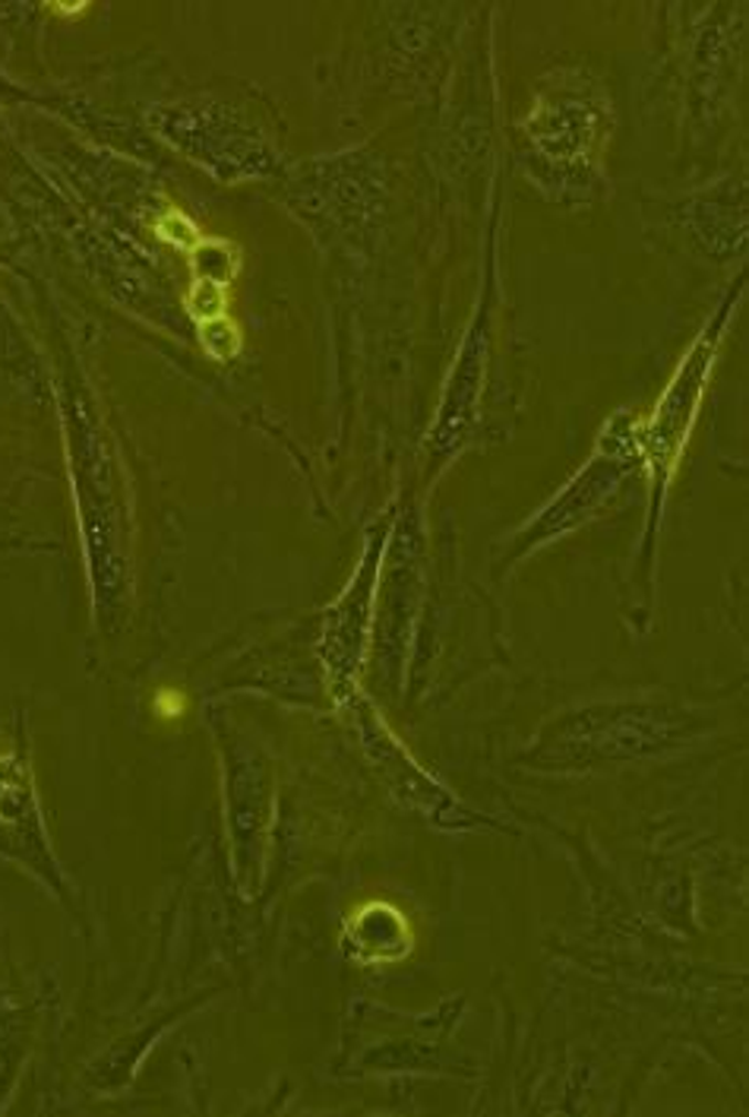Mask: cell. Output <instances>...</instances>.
Here are the masks:
<instances>
[{
  "instance_id": "cell-5",
  "label": "cell",
  "mask_w": 749,
  "mask_h": 1117,
  "mask_svg": "<svg viewBox=\"0 0 749 1117\" xmlns=\"http://www.w3.org/2000/svg\"><path fill=\"white\" fill-rule=\"evenodd\" d=\"M188 693L178 688H159L152 696V710L159 719H181L188 713Z\"/></svg>"
},
{
  "instance_id": "cell-3",
  "label": "cell",
  "mask_w": 749,
  "mask_h": 1117,
  "mask_svg": "<svg viewBox=\"0 0 749 1117\" xmlns=\"http://www.w3.org/2000/svg\"><path fill=\"white\" fill-rule=\"evenodd\" d=\"M200 345H203V352L212 361H232L240 352V345H244V333H240V327H237L235 320L225 313V317H215L210 323H200Z\"/></svg>"
},
{
  "instance_id": "cell-6",
  "label": "cell",
  "mask_w": 749,
  "mask_h": 1117,
  "mask_svg": "<svg viewBox=\"0 0 749 1117\" xmlns=\"http://www.w3.org/2000/svg\"><path fill=\"white\" fill-rule=\"evenodd\" d=\"M86 10H89V3H83V0L79 3H67V0L64 3H51V13H57V17H83Z\"/></svg>"
},
{
  "instance_id": "cell-2",
  "label": "cell",
  "mask_w": 749,
  "mask_h": 1117,
  "mask_svg": "<svg viewBox=\"0 0 749 1117\" xmlns=\"http://www.w3.org/2000/svg\"><path fill=\"white\" fill-rule=\"evenodd\" d=\"M228 286H218V283H210V279H193L184 295V308L188 313L196 320V323H210L215 317H225L228 313Z\"/></svg>"
},
{
  "instance_id": "cell-1",
  "label": "cell",
  "mask_w": 749,
  "mask_h": 1117,
  "mask_svg": "<svg viewBox=\"0 0 749 1117\" xmlns=\"http://www.w3.org/2000/svg\"><path fill=\"white\" fill-rule=\"evenodd\" d=\"M190 266H193V279H210V283H218V286H228L237 273L235 244L206 235L203 244L190 254Z\"/></svg>"
},
{
  "instance_id": "cell-4",
  "label": "cell",
  "mask_w": 749,
  "mask_h": 1117,
  "mask_svg": "<svg viewBox=\"0 0 749 1117\" xmlns=\"http://www.w3.org/2000/svg\"><path fill=\"white\" fill-rule=\"evenodd\" d=\"M156 238L164 241V244H171V247H178V251H184V254H193L200 244H203V232L196 228V222L190 219V215H184L181 210H164L159 219H156Z\"/></svg>"
}]
</instances>
